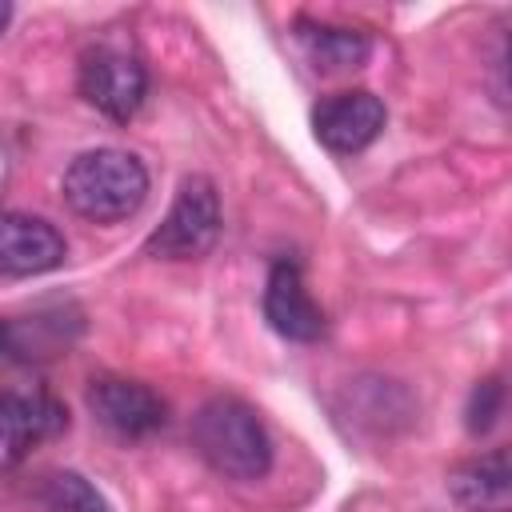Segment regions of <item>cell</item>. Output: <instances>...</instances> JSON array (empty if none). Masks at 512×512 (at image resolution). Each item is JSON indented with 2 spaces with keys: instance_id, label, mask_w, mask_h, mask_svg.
Masks as SVG:
<instances>
[{
  "instance_id": "cell-1",
  "label": "cell",
  "mask_w": 512,
  "mask_h": 512,
  "mask_svg": "<svg viewBox=\"0 0 512 512\" xmlns=\"http://www.w3.org/2000/svg\"><path fill=\"white\" fill-rule=\"evenodd\" d=\"M192 444L204 464L228 480H260L272 468V436L260 412L228 392L208 396L192 416Z\"/></svg>"
},
{
  "instance_id": "cell-2",
  "label": "cell",
  "mask_w": 512,
  "mask_h": 512,
  "mask_svg": "<svg viewBox=\"0 0 512 512\" xmlns=\"http://www.w3.org/2000/svg\"><path fill=\"white\" fill-rule=\"evenodd\" d=\"M60 192L80 220L116 224L136 216L148 200V168L124 148H88L64 168Z\"/></svg>"
},
{
  "instance_id": "cell-3",
  "label": "cell",
  "mask_w": 512,
  "mask_h": 512,
  "mask_svg": "<svg viewBox=\"0 0 512 512\" xmlns=\"http://www.w3.org/2000/svg\"><path fill=\"white\" fill-rule=\"evenodd\" d=\"M220 228H224V220H220L216 184L208 176H200V172H188L176 184L168 216L144 240V256H156V260H200V256H208L216 248Z\"/></svg>"
},
{
  "instance_id": "cell-4",
  "label": "cell",
  "mask_w": 512,
  "mask_h": 512,
  "mask_svg": "<svg viewBox=\"0 0 512 512\" xmlns=\"http://www.w3.org/2000/svg\"><path fill=\"white\" fill-rule=\"evenodd\" d=\"M76 88L100 116L128 124L148 96V68L128 44L92 40L76 60Z\"/></svg>"
},
{
  "instance_id": "cell-5",
  "label": "cell",
  "mask_w": 512,
  "mask_h": 512,
  "mask_svg": "<svg viewBox=\"0 0 512 512\" xmlns=\"http://www.w3.org/2000/svg\"><path fill=\"white\" fill-rule=\"evenodd\" d=\"M88 412L100 428H108L116 440H148L168 424L164 396L132 376H96L88 384Z\"/></svg>"
},
{
  "instance_id": "cell-6",
  "label": "cell",
  "mask_w": 512,
  "mask_h": 512,
  "mask_svg": "<svg viewBox=\"0 0 512 512\" xmlns=\"http://www.w3.org/2000/svg\"><path fill=\"white\" fill-rule=\"evenodd\" d=\"M68 428V412L48 392L0 388V468H16L44 440Z\"/></svg>"
},
{
  "instance_id": "cell-7",
  "label": "cell",
  "mask_w": 512,
  "mask_h": 512,
  "mask_svg": "<svg viewBox=\"0 0 512 512\" xmlns=\"http://www.w3.org/2000/svg\"><path fill=\"white\" fill-rule=\"evenodd\" d=\"M388 108L376 92L352 88V92H332L312 108V132L316 140L336 152V156H356L364 152L380 132H384Z\"/></svg>"
},
{
  "instance_id": "cell-8",
  "label": "cell",
  "mask_w": 512,
  "mask_h": 512,
  "mask_svg": "<svg viewBox=\"0 0 512 512\" xmlns=\"http://www.w3.org/2000/svg\"><path fill=\"white\" fill-rule=\"evenodd\" d=\"M68 256L64 236L56 224L32 212H0V276L4 280H28L60 268Z\"/></svg>"
},
{
  "instance_id": "cell-9",
  "label": "cell",
  "mask_w": 512,
  "mask_h": 512,
  "mask_svg": "<svg viewBox=\"0 0 512 512\" xmlns=\"http://www.w3.org/2000/svg\"><path fill=\"white\" fill-rule=\"evenodd\" d=\"M264 320L284 336V340H296V344H312L324 336L328 320H324V308L308 296L304 288V276H300V264L296 260H276L268 268V280H264Z\"/></svg>"
},
{
  "instance_id": "cell-10",
  "label": "cell",
  "mask_w": 512,
  "mask_h": 512,
  "mask_svg": "<svg viewBox=\"0 0 512 512\" xmlns=\"http://www.w3.org/2000/svg\"><path fill=\"white\" fill-rule=\"evenodd\" d=\"M448 492L468 512H508V504H512L508 448H492L484 456L460 460L448 472Z\"/></svg>"
},
{
  "instance_id": "cell-11",
  "label": "cell",
  "mask_w": 512,
  "mask_h": 512,
  "mask_svg": "<svg viewBox=\"0 0 512 512\" xmlns=\"http://www.w3.org/2000/svg\"><path fill=\"white\" fill-rule=\"evenodd\" d=\"M296 44L304 52V60L316 72H348L360 68L372 52V40L360 28H344V24H324V20H296Z\"/></svg>"
},
{
  "instance_id": "cell-12",
  "label": "cell",
  "mask_w": 512,
  "mask_h": 512,
  "mask_svg": "<svg viewBox=\"0 0 512 512\" xmlns=\"http://www.w3.org/2000/svg\"><path fill=\"white\" fill-rule=\"evenodd\" d=\"M40 504L48 512H112L96 484L80 472H48L40 480Z\"/></svg>"
},
{
  "instance_id": "cell-13",
  "label": "cell",
  "mask_w": 512,
  "mask_h": 512,
  "mask_svg": "<svg viewBox=\"0 0 512 512\" xmlns=\"http://www.w3.org/2000/svg\"><path fill=\"white\" fill-rule=\"evenodd\" d=\"M500 408H504V380H500V376L476 380V388L468 392V408H464L468 432H472V436H484V432L496 424Z\"/></svg>"
},
{
  "instance_id": "cell-14",
  "label": "cell",
  "mask_w": 512,
  "mask_h": 512,
  "mask_svg": "<svg viewBox=\"0 0 512 512\" xmlns=\"http://www.w3.org/2000/svg\"><path fill=\"white\" fill-rule=\"evenodd\" d=\"M8 20H12V4H4V0H0V36H4V28H8Z\"/></svg>"
},
{
  "instance_id": "cell-15",
  "label": "cell",
  "mask_w": 512,
  "mask_h": 512,
  "mask_svg": "<svg viewBox=\"0 0 512 512\" xmlns=\"http://www.w3.org/2000/svg\"><path fill=\"white\" fill-rule=\"evenodd\" d=\"M8 348V324H0V352Z\"/></svg>"
}]
</instances>
